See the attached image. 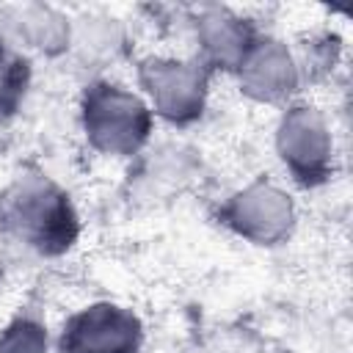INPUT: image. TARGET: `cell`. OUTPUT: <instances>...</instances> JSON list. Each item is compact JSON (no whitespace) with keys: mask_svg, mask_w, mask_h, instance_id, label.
<instances>
[{"mask_svg":"<svg viewBox=\"0 0 353 353\" xmlns=\"http://www.w3.org/2000/svg\"><path fill=\"white\" fill-rule=\"evenodd\" d=\"M0 223L8 234L41 254H61L77 234L69 196L50 182H17L0 201Z\"/></svg>","mask_w":353,"mask_h":353,"instance_id":"obj_1","label":"cell"},{"mask_svg":"<svg viewBox=\"0 0 353 353\" xmlns=\"http://www.w3.org/2000/svg\"><path fill=\"white\" fill-rule=\"evenodd\" d=\"M141 339L138 320L119 306H91L63 331L69 353H135Z\"/></svg>","mask_w":353,"mask_h":353,"instance_id":"obj_2","label":"cell"},{"mask_svg":"<svg viewBox=\"0 0 353 353\" xmlns=\"http://www.w3.org/2000/svg\"><path fill=\"white\" fill-rule=\"evenodd\" d=\"M28 85V63L0 39V116L17 110Z\"/></svg>","mask_w":353,"mask_h":353,"instance_id":"obj_3","label":"cell"}]
</instances>
